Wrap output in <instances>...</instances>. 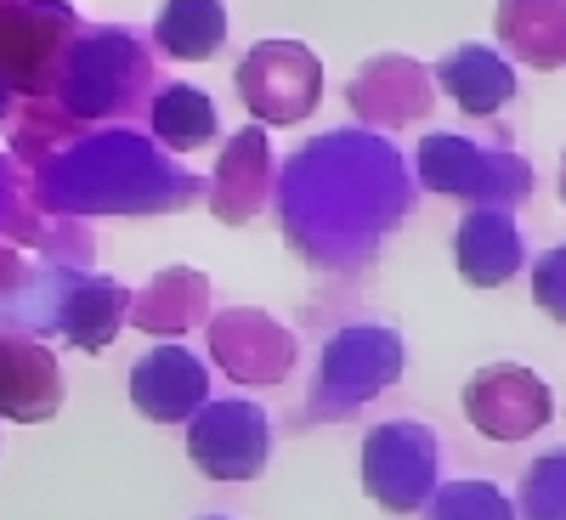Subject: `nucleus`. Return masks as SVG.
<instances>
[{"mask_svg":"<svg viewBox=\"0 0 566 520\" xmlns=\"http://www.w3.org/2000/svg\"><path fill=\"white\" fill-rule=\"evenodd\" d=\"M424 520H515V514H510L499 487H488V481H453V487L437 492V503H431Z\"/></svg>","mask_w":566,"mask_h":520,"instance_id":"nucleus-6","label":"nucleus"},{"mask_svg":"<svg viewBox=\"0 0 566 520\" xmlns=\"http://www.w3.org/2000/svg\"><path fill=\"white\" fill-rule=\"evenodd\" d=\"M239 91L261 119H301L312 114V97H317V63L301 45H283V40L255 45L239 68Z\"/></svg>","mask_w":566,"mask_h":520,"instance_id":"nucleus-2","label":"nucleus"},{"mask_svg":"<svg viewBox=\"0 0 566 520\" xmlns=\"http://www.w3.org/2000/svg\"><path fill=\"white\" fill-rule=\"evenodd\" d=\"M464 413H470L476 431L515 442V436H533L538 424L549 418V391L533 380L527 368H493V373H482V380L464 385Z\"/></svg>","mask_w":566,"mask_h":520,"instance_id":"nucleus-3","label":"nucleus"},{"mask_svg":"<svg viewBox=\"0 0 566 520\" xmlns=\"http://www.w3.org/2000/svg\"><path fill=\"white\" fill-rule=\"evenodd\" d=\"M363 453H368L363 458L368 492L386 509H413L424 492V476L437 469V442L413 431V424H391V431H374Z\"/></svg>","mask_w":566,"mask_h":520,"instance_id":"nucleus-4","label":"nucleus"},{"mask_svg":"<svg viewBox=\"0 0 566 520\" xmlns=\"http://www.w3.org/2000/svg\"><path fill=\"white\" fill-rule=\"evenodd\" d=\"M187 453L216 481H250L266 469V413L244 402H221L193 424Z\"/></svg>","mask_w":566,"mask_h":520,"instance_id":"nucleus-1","label":"nucleus"},{"mask_svg":"<svg viewBox=\"0 0 566 520\" xmlns=\"http://www.w3.org/2000/svg\"><path fill=\"white\" fill-rule=\"evenodd\" d=\"M130 396H136V407L148 418H187L199 407V396H205V373H199V362L187 351H159V357H148L136 368Z\"/></svg>","mask_w":566,"mask_h":520,"instance_id":"nucleus-5","label":"nucleus"}]
</instances>
